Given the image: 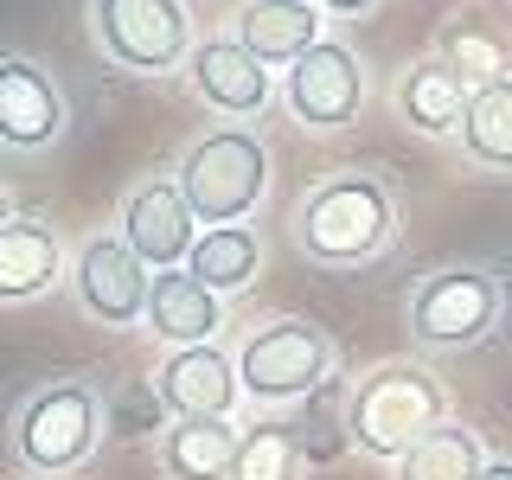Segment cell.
Segmentation results:
<instances>
[{
	"mask_svg": "<svg viewBox=\"0 0 512 480\" xmlns=\"http://www.w3.org/2000/svg\"><path fill=\"white\" fill-rule=\"evenodd\" d=\"M500 314H506V288L480 263L429 269L404 301V327H410V340L423 352H474V346H487L493 333H500Z\"/></svg>",
	"mask_w": 512,
	"mask_h": 480,
	"instance_id": "cell-6",
	"label": "cell"
},
{
	"mask_svg": "<svg viewBox=\"0 0 512 480\" xmlns=\"http://www.w3.org/2000/svg\"><path fill=\"white\" fill-rule=\"evenodd\" d=\"M333 365H340V346L320 320L282 314L263 320L237 340V384H244V404H256L263 416H276L288 404H308L314 391H327Z\"/></svg>",
	"mask_w": 512,
	"mask_h": 480,
	"instance_id": "cell-5",
	"label": "cell"
},
{
	"mask_svg": "<svg viewBox=\"0 0 512 480\" xmlns=\"http://www.w3.org/2000/svg\"><path fill=\"white\" fill-rule=\"evenodd\" d=\"M468 84H461L448 64L429 52V58H416L397 71V84H391V109H397V122L410 128V135H423V141H455L461 135V122H468Z\"/></svg>",
	"mask_w": 512,
	"mask_h": 480,
	"instance_id": "cell-15",
	"label": "cell"
},
{
	"mask_svg": "<svg viewBox=\"0 0 512 480\" xmlns=\"http://www.w3.org/2000/svg\"><path fill=\"white\" fill-rule=\"evenodd\" d=\"M141 327L167 352L173 346H205V340H218V327H224V295L205 288L192 269H154L148 320H141Z\"/></svg>",
	"mask_w": 512,
	"mask_h": 480,
	"instance_id": "cell-16",
	"label": "cell"
},
{
	"mask_svg": "<svg viewBox=\"0 0 512 480\" xmlns=\"http://www.w3.org/2000/svg\"><path fill=\"white\" fill-rule=\"evenodd\" d=\"M186 84H192V96H199L212 116H224V122H250V116H263V109L282 96L276 71H269V64L256 58L250 45L237 39V32H231V39H199V45H192Z\"/></svg>",
	"mask_w": 512,
	"mask_h": 480,
	"instance_id": "cell-11",
	"label": "cell"
},
{
	"mask_svg": "<svg viewBox=\"0 0 512 480\" xmlns=\"http://www.w3.org/2000/svg\"><path fill=\"white\" fill-rule=\"evenodd\" d=\"M282 109L308 135H340L365 109V58L346 39H320L282 71Z\"/></svg>",
	"mask_w": 512,
	"mask_h": 480,
	"instance_id": "cell-9",
	"label": "cell"
},
{
	"mask_svg": "<svg viewBox=\"0 0 512 480\" xmlns=\"http://www.w3.org/2000/svg\"><path fill=\"white\" fill-rule=\"evenodd\" d=\"M90 39L116 71L167 77L192 58V13L186 0H90Z\"/></svg>",
	"mask_w": 512,
	"mask_h": 480,
	"instance_id": "cell-7",
	"label": "cell"
},
{
	"mask_svg": "<svg viewBox=\"0 0 512 480\" xmlns=\"http://www.w3.org/2000/svg\"><path fill=\"white\" fill-rule=\"evenodd\" d=\"M288 237L314 269H365L397 244V192L378 167H333L295 199Z\"/></svg>",
	"mask_w": 512,
	"mask_h": 480,
	"instance_id": "cell-1",
	"label": "cell"
},
{
	"mask_svg": "<svg viewBox=\"0 0 512 480\" xmlns=\"http://www.w3.org/2000/svg\"><path fill=\"white\" fill-rule=\"evenodd\" d=\"M455 148H461V160H468L474 173H487V180H512V77L480 84L468 96V122H461Z\"/></svg>",
	"mask_w": 512,
	"mask_h": 480,
	"instance_id": "cell-19",
	"label": "cell"
},
{
	"mask_svg": "<svg viewBox=\"0 0 512 480\" xmlns=\"http://www.w3.org/2000/svg\"><path fill=\"white\" fill-rule=\"evenodd\" d=\"M154 391L173 416H237L244 384H237V352H224L218 340L205 346H173L154 365Z\"/></svg>",
	"mask_w": 512,
	"mask_h": 480,
	"instance_id": "cell-13",
	"label": "cell"
},
{
	"mask_svg": "<svg viewBox=\"0 0 512 480\" xmlns=\"http://www.w3.org/2000/svg\"><path fill=\"white\" fill-rule=\"evenodd\" d=\"M71 301L77 314L96 320V327L122 333V327H141L148 320V288H154V269L128 250L122 231H90L71 256Z\"/></svg>",
	"mask_w": 512,
	"mask_h": 480,
	"instance_id": "cell-8",
	"label": "cell"
},
{
	"mask_svg": "<svg viewBox=\"0 0 512 480\" xmlns=\"http://www.w3.org/2000/svg\"><path fill=\"white\" fill-rule=\"evenodd\" d=\"M436 58H442L448 71H455L461 84H468V90L512 77V39H506V32H493L487 20H480V13H455V20L442 26Z\"/></svg>",
	"mask_w": 512,
	"mask_h": 480,
	"instance_id": "cell-21",
	"label": "cell"
},
{
	"mask_svg": "<svg viewBox=\"0 0 512 480\" xmlns=\"http://www.w3.org/2000/svg\"><path fill=\"white\" fill-rule=\"evenodd\" d=\"M71 276V256L52 218H13L0 224V308H26V301L52 295Z\"/></svg>",
	"mask_w": 512,
	"mask_h": 480,
	"instance_id": "cell-14",
	"label": "cell"
},
{
	"mask_svg": "<svg viewBox=\"0 0 512 480\" xmlns=\"http://www.w3.org/2000/svg\"><path fill=\"white\" fill-rule=\"evenodd\" d=\"M487 461L493 455H487V442H480V429L461 423V416H448V423L429 429L404 461H391V480H480Z\"/></svg>",
	"mask_w": 512,
	"mask_h": 480,
	"instance_id": "cell-20",
	"label": "cell"
},
{
	"mask_svg": "<svg viewBox=\"0 0 512 480\" xmlns=\"http://www.w3.org/2000/svg\"><path fill=\"white\" fill-rule=\"evenodd\" d=\"M436 423H448V384L423 359H384L346 391V442L372 461H404Z\"/></svg>",
	"mask_w": 512,
	"mask_h": 480,
	"instance_id": "cell-2",
	"label": "cell"
},
{
	"mask_svg": "<svg viewBox=\"0 0 512 480\" xmlns=\"http://www.w3.org/2000/svg\"><path fill=\"white\" fill-rule=\"evenodd\" d=\"M116 231L128 237V250L148 269H186L192 244H199V218H192V205H186L173 173H148V180H135L122 192Z\"/></svg>",
	"mask_w": 512,
	"mask_h": 480,
	"instance_id": "cell-12",
	"label": "cell"
},
{
	"mask_svg": "<svg viewBox=\"0 0 512 480\" xmlns=\"http://www.w3.org/2000/svg\"><path fill=\"white\" fill-rule=\"evenodd\" d=\"M237 436L244 429L231 416H173L154 436V461L167 480H231Z\"/></svg>",
	"mask_w": 512,
	"mask_h": 480,
	"instance_id": "cell-17",
	"label": "cell"
},
{
	"mask_svg": "<svg viewBox=\"0 0 512 480\" xmlns=\"http://www.w3.org/2000/svg\"><path fill=\"white\" fill-rule=\"evenodd\" d=\"M71 128V96L39 58L0 52V154H52Z\"/></svg>",
	"mask_w": 512,
	"mask_h": 480,
	"instance_id": "cell-10",
	"label": "cell"
},
{
	"mask_svg": "<svg viewBox=\"0 0 512 480\" xmlns=\"http://www.w3.org/2000/svg\"><path fill=\"white\" fill-rule=\"evenodd\" d=\"M186 269L205 288H218V295H237V288H250L256 269H263V237H256L250 224H205L192 256H186Z\"/></svg>",
	"mask_w": 512,
	"mask_h": 480,
	"instance_id": "cell-22",
	"label": "cell"
},
{
	"mask_svg": "<svg viewBox=\"0 0 512 480\" xmlns=\"http://www.w3.org/2000/svg\"><path fill=\"white\" fill-rule=\"evenodd\" d=\"M237 39H244L269 71H288L301 52H314V45L327 39V32H320V0H244Z\"/></svg>",
	"mask_w": 512,
	"mask_h": 480,
	"instance_id": "cell-18",
	"label": "cell"
},
{
	"mask_svg": "<svg viewBox=\"0 0 512 480\" xmlns=\"http://www.w3.org/2000/svg\"><path fill=\"white\" fill-rule=\"evenodd\" d=\"M269 167H276V160H269V141L256 135V128L218 122V128H205V135L186 141L173 180H180L199 224H244V218H256V205L269 199Z\"/></svg>",
	"mask_w": 512,
	"mask_h": 480,
	"instance_id": "cell-4",
	"label": "cell"
},
{
	"mask_svg": "<svg viewBox=\"0 0 512 480\" xmlns=\"http://www.w3.org/2000/svg\"><path fill=\"white\" fill-rule=\"evenodd\" d=\"M378 0H320V13H333V20H359V13H372Z\"/></svg>",
	"mask_w": 512,
	"mask_h": 480,
	"instance_id": "cell-25",
	"label": "cell"
},
{
	"mask_svg": "<svg viewBox=\"0 0 512 480\" xmlns=\"http://www.w3.org/2000/svg\"><path fill=\"white\" fill-rule=\"evenodd\" d=\"M0 224H13V192H7V180H0Z\"/></svg>",
	"mask_w": 512,
	"mask_h": 480,
	"instance_id": "cell-27",
	"label": "cell"
},
{
	"mask_svg": "<svg viewBox=\"0 0 512 480\" xmlns=\"http://www.w3.org/2000/svg\"><path fill=\"white\" fill-rule=\"evenodd\" d=\"M308 448H301V429L282 423V416H256V423L237 436V461L231 480H308Z\"/></svg>",
	"mask_w": 512,
	"mask_h": 480,
	"instance_id": "cell-23",
	"label": "cell"
},
{
	"mask_svg": "<svg viewBox=\"0 0 512 480\" xmlns=\"http://www.w3.org/2000/svg\"><path fill=\"white\" fill-rule=\"evenodd\" d=\"M109 436V391L96 378H52L20 397L13 410V461L32 480H64L103 448Z\"/></svg>",
	"mask_w": 512,
	"mask_h": 480,
	"instance_id": "cell-3",
	"label": "cell"
},
{
	"mask_svg": "<svg viewBox=\"0 0 512 480\" xmlns=\"http://www.w3.org/2000/svg\"><path fill=\"white\" fill-rule=\"evenodd\" d=\"M480 480H512V455H493L487 468H480Z\"/></svg>",
	"mask_w": 512,
	"mask_h": 480,
	"instance_id": "cell-26",
	"label": "cell"
},
{
	"mask_svg": "<svg viewBox=\"0 0 512 480\" xmlns=\"http://www.w3.org/2000/svg\"><path fill=\"white\" fill-rule=\"evenodd\" d=\"M173 423V410L160 404L154 378L148 384H128V391L109 397V436L116 442H141V436H160V429Z\"/></svg>",
	"mask_w": 512,
	"mask_h": 480,
	"instance_id": "cell-24",
	"label": "cell"
}]
</instances>
